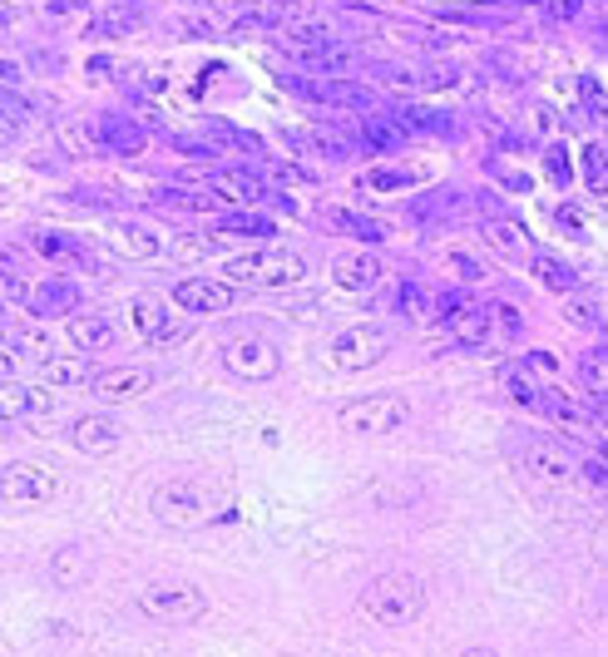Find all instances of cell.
Here are the masks:
<instances>
[{"mask_svg":"<svg viewBox=\"0 0 608 657\" xmlns=\"http://www.w3.org/2000/svg\"><path fill=\"white\" fill-rule=\"evenodd\" d=\"M154 371L149 366H110V371H94L90 376V390L94 400H104V406H120V400H139L154 390Z\"/></svg>","mask_w":608,"mask_h":657,"instance_id":"4fadbf2b","label":"cell"},{"mask_svg":"<svg viewBox=\"0 0 608 657\" xmlns=\"http://www.w3.org/2000/svg\"><path fill=\"white\" fill-rule=\"evenodd\" d=\"M130 317H134V331L144 341H154V347H169V341L183 337V321H173L169 297H159V292H139L130 302Z\"/></svg>","mask_w":608,"mask_h":657,"instance_id":"7c38bea8","label":"cell"},{"mask_svg":"<svg viewBox=\"0 0 608 657\" xmlns=\"http://www.w3.org/2000/svg\"><path fill=\"white\" fill-rule=\"evenodd\" d=\"M554 223H559V228H574V233H578V238H584V218H578V213H574V208H568V203H564V208H559V213H554Z\"/></svg>","mask_w":608,"mask_h":657,"instance_id":"836d02e7","label":"cell"},{"mask_svg":"<svg viewBox=\"0 0 608 657\" xmlns=\"http://www.w3.org/2000/svg\"><path fill=\"white\" fill-rule=\"evenodd\" d=\"M564 321L568 327H578V331H604V307H598L594 297H574V292H568Z\"/></svg>","mask_w":608,"mask_h":657,"instance_id":"4316f807","label":"cell"},{"mask_svg":"<svg viewBox=\"0 0 608 657\" xmlns=\"http://www.w3.org/2000/svg\"><path fill=\"white\" fill-rule=\"evenodd\" d=\"M515 460H519V469H525V475L549 479V485H568V479L578 475L574 455H568L564 445H554V440H544V435L519 440V445H515Z\"/></svg>","mask_w":608,"mask_h":657,"instance_id":"9c48e42d","label":"cell"},{"mask_svg":"<svg viewBox=\"0 0 608 657\" xmlns=\"http://www.w3.org/2000/svg\"><path fill=\"white\" fill-rule=\"evenodd\" d=\"M529 272L539 277V287H549V292H559V297H568V292H578V272L568 268L564 258H554V252H529Z\"/></svg>","mask_w":608,"mask_h":657,"instance_id":"d6986e66","label":"cell"},{"mask_svg":"<svg viewBox=\"0 0 608 657\" xmlns=\"http://www.w3.org/2000/svg\"><path fill=\"white\" fill-rule=\"evenodd\" d=\"M410 183H416V173H401V169H376V173H367V189H381V193L410 189Z\"/></svg>","mask_w":608,"mask_h":657,"instance_id":"1f68e13d","label":"cell"},{"mask_svg":"<svg viewBox=\"0 0 608 657\" xmlns=\"http://www.w3.org/2000/svg\"><path fill=\"white\" fill-rule=\"evenodd\" d=\"M218 233H243V238H272V223L268 218H248V213H238V218H223Z\"/></svg>","mask_w":608,"mask_h":657,"instance_id":"f1b7e54d","label":"cell"},{"mask_svg":"<svg viewBox=\"0 0 608 657\" xmlns=\"http://www.w3.org/2000/svg\"><path fill=\"white\" fill-rule=\"evenodd\" d=\"M584 475H588V485H594V489H604V460H588Z\"/></svg>","mask_w":608,"mask_h":657,"instance_id":"74e56055","label":"cell"},{"mask_svg":"<svg viewBox=\"0 0 608 657\" xmlns=\"http://www.w3.org/2000/svg\"><path fill=\"white\" fill-rule=\"evenodd\" d=\"M75 302H80V287H75V282H65V277H50L45 287L31 292V302H25V307H31L35 317H65V311H75Z\"/></svg>","mask_w":608,"mask_h":657,"instance_id":"ffe728a7","label":"cell"},{"mask_svg":"<svg viewBox=\"0 0 608 657\" xmlns=\"http://www.w3.org/2000/svg\"><path fill=\"white\" fill-rule=\"evenodd\" d=\"M391 351V337L386 327H371V321H357V327L337 331V337L327 341V366L331 371H371L381 366Z\"/></svg>","mask_w":608,"mask_h":657,"instance_id":"52a82bcc","label":"cell"},{"mask_svg":"<svg viewBox=\"0 0 608 657\" xmlns=\"http://www.w3.org/2000/svg\"><path fill=\"white\" fill-rule=\"evenodd\" d=\"M525 371H544V376H554V356H549V351H529Z\"/></svg>","mask_w":608,"mask_h":657,"instance_id":"e575fe53","label":"cell"},{"mask_svg":"<svg viewBox=\"0 0 608 657\" xmlns=\"http://www.w3.org/2000/svg\"><path fill=\"white\" fill-rule=\"evenodd\" d=\"M485 238H489V248H495L505 262H525L529 252H534V248H529V233L519 228L515 218H489L485 223Z\"/></svg>","mask_w":608,"mask_h":657,"instance_id":"44dd1931","label":"cell"},{"mask_svg":"<svg viewBox=\"0 0 608 657\" xmlns=\"http://www.w3.org/2000/svg\"><path fill=\"white\" fill-rule=\"evenodd\" d=\"M65 331H70L75 351H114L120 347V327H114L110 311H75Z\"/></svg>","mask_w":608,"mask_h":657,"instance_id":"2e32d148","label":"cell"},{"mask_svg":"<svg viewBox=\"0 0 608 657\" xmlns=\"http://www.w3.org/2000/svg\"><path fill=\"white\" fill-rule=\"evenodd\" d=\"M238 302V287L228 277H183L173 282V307H183L189 317H213V311H228Z\"/></svg>","mask_w":608,"mask_h":657,"instance_id":"8fae6325","label":"cell"},{"mask_svg":"<svg viewBox=\"0 0 608 657\" xmlns=\"http://www.w3.org/2000/svg\"><path fill=\"white\" fill-rule=\"evenodd\" d=\"M110 242L124 252V258H139V262L164 258V238L149 228V223H139V218H114L110 223Z\"/></svg>","mask_w":608,"mask_h":657,"instance_id":"ac0fdd59","label":"cell"},{"mask_svg":"<svg viewBox=\"0 0 608 657\" xmlns=\"http://www.w3.org/2000/svg\"><path fill=\"white\" fill-rule=\"evenodd\" d=\"M495 317H499V327H505V331H519V311L515 307H505V302H499Z\"/></svg>","mask_w":608,"mask_h":657,"instance_id":"d590c367","label":"cell"},{"mask_svg":"<svg viewBox=\"0 0 608 657\" xmlns=\"http://www.w3.org/2000/svg\"><path fill=\"white\" fill-rule=\"evenodd\" d=\"M578 386L594 400H604V390H608V351L604 347H588L584 356H578Z\"/></svg>","mask_w":608,"mask_h":657,"instance_id":"d4e9b609","label":"cell"},{"mask_svg":"<svg viewBox=\"0 0 608 657\" xmlns=\"http://www.w3.org/2000/svg\"><path fill=\"white\" fill-rule=\"evenodd\" d=\"M554 15H559V21H574V15H578V0H559Z\"/></svg>","mask_w":608,"mask_h":657,"instance_id":"f35d334b","label":"cell"},{"mask_svg":"<svg viewBox=\"0 0 608 657\" xmlns=\"http://www.w3.org/2000/svg\"><path fill=\"white\" fill-rule=\"evenodd\" d=\"M55 406V396L45 386H25V381H0V420H31L45 416Z\"/></svg>","mask_w":608,"mask_h":657,"instance_id":"e0dca14e","label":"cell"},{"mask_svg":"<svg viewBox=\"0 0 608 657\" xmlns=\"http://www.w3.org/2000/svg\"><path fill=\"white\" fill-rule=\"evenodd\" d=\"M406 420H410V400L401 396V390H376V396L347 400V406L337 410V426L347 430V435H361V440L396 435Z\"/></svg>","mask_w":608,"mask_h":657,"instance_id":"277c9868","label":"cell"},{"mask_svg":"<svg viewBox=\"0 0 608 657\" xmlns=\"http://www.w3.org/2000/svg\"><path fill=\"white\" fill-rule=\"evenodd\" d=\"M55 495H60L55 469L35 465V460H11V465L0 469V499L5 505H50Z\"/></svg>","mask_w":608,"mask_h":657,"instance_id":"ba28073f","label":"cell"},{"mask_svg":"<svg viewBox=\"0 0 608 657\" xmlns=\"http://www.w3.org/2000/svg\"><path fill=\"white\" fill-rule=\"evenodd\" d=\"M65 435H70V445L80 450V455H110V450H120L124 426L110 410H90V416H75Z\"/></svg>","mask_w":608,"mask_h":657,"instance_id":"5bb4252c","label":"cell"},{"mask_svg":"<svg viewBox=\"0 0 608 657\" xmlns=\"http://www.w3.org/2000/svg\"><path fill=\"white\" fill-rule=\"evenodd\" d=\"M549 179H554L559 189H568V183H574V163H568L564 144H549Z\"/></svg>","mask_w":608,"mask_h":657,"instance_id":"f546056e","label":"cell"},{"mask_svg":"<svg viewBox=\"0 0 608 657\" xmlns=\"http://www.w3.org/2000/svg\"><path fill=\"white\" fill-rule=\"evenodd\" d=\"M440 327H446L450 341H460V347H485L489 331H495V311L480 307V302H465V297H446L440 302Z\"/></svg>","mask_w":608,"mask_h":657,"instance_id":"30bf717a","label":"cell"},{"mask_svg":"<svg viewBox=\"0 0 608 657\" xmlns=\"http://www.w3.org/2000/svg\"><path fill=\"white\" fill-rule=\"evenodd\" d=\"M134 608L154 623H199L209 613V593L189 578H159V584H144L134 593Z\"/></svg>","mask_w":608,"mask_h":657,"instance_id":"5b68a950","label":"cell"},{"mask_svg":"<svg viewBox=\"0 0 608 657\" xmlns=\"http://www.w3.org/2000/svg\"><path fill=\"white\" fill-rule=\"evenodd\" d=\"M223 366H228V376L238 381H272L282 371V347L272 337H262V331H238V337L223 341Z\"/></svg>","mask_w":608,"mask_h":657,"instance_id":"8992f818","label":"cell"},{"mask_svg":"<svg viewBox=\"0 0 608 657\" xmlns=\"http://www.w3.org/2000/svg\"><path fill=\"white\" fill-rule=\"evenodd\" d=\"M218 277H228L233 287H302L307 282V258L292 248H252V252H238V258L223 262Z\"/></svg>","mask_w":608,"mask_h":657,"instance_id":"6da1fadb","label":"cell"},{"mask_svg":"<svg viewBox=\"0 0 608 657\" xmlns=\"http://www.w3.org/2000/svg\"><path fill=\"white\" fill-rule=\"evenodd\" d=\"M209 193H218L223 203H243V208H252V203H262V183L252 179V173H238V169H223L209 179Z\"/></svg>","mask_w":608,"mask_h":657,"instance_id":"7402d4cb","label":"cell"},{"mask_svg":"<svg viewBox=\"0 0 608 657\" xmlns=\"http://www.w3.org/2000/svg\"><path fill=\"white\" fill-rule=\"evenodd\" d=\"M100 139L110 144V149H120V154H139L144 149V129L134 120H120V114H104Z\"/></svg>","mask_w":608,"mask_h":657,"instance_id":"cb8c5ba5","label":"cell"},{"mask_svg":"<svg viewBox=\"0 0 608 657\" xmlns=\"http://www.w3.org/2000/svg\"><path fill=\"white\" fill-rule=\"evenodd\" d=\"M381 277H386V268H381L376 252H341V258H331V287L341 292H371L381 287Z\"/></svg>","mask_w":608,"mask_h":657,"instance_id":"9a60e30c","label":"cell"},{"mask_svg":"<svg viewBox=\"0 0 608 657\" xmlns=\"http://www.w3.org/2000/svg\"><path fill=\"white\" fill-rule=\"evenodd\" d=\"M361 613L381 627H406L426 613V584L416 574H376L361 588Z\"/></svg>","mask_w":608,"mask_h":657,"instance_id":"7a4b0ae2","label":"cell"},{"mask_svg":"<svg viewBox=\"0 0 608 657\" xmlns=\"http://www.w3.org/2000/svg\"><path fill=\"white\" fill-rule=\"evenodd\" d=\"M11 376H15V351L0 347V381H11Z\"/></svg>","mask_w":608,"mask_h":657,"instance_id":"8d00e7d4","label":"cell"},{"mask_svg":"<svg viewBox=\"0 0 608 657\" xmlns=\"http://www.w3.org/2000/svg\"><path fill=\"white\" fill-rule=\"evenodd\" d=\"M0 327H5V302H0Z\"/></svg>","mask_w":608,"mask_h":657,"instance_id":"ab89813d","label":"cell"},{"mask_svg":"<svg viewBox=\"0 0 608 657\" xmlns=\"http://www.w3.org/2000/svg\"><path fill=\"white\" fill-rule=\"evenodd\" d=\"M505 386H509V396H515V406L539 410V386H534V381H529V371H509V376H505Z\"/></svg>","mask_w":608,"mask_h":657,"instance_id":"83f0119b","label":"cell"},{"mask_svg":"<svg viewBox=\"0 0 608 657\" xmlns=\"http://www.w3.org/2000/svg\"><path fill=\"white\" fill-rule=\"evenodd\" d=\"M50 578L60 588L85 584V578H90V554H85V548H60V554L50 558Z\"/></svg>","mask_w":608,"mask_h":657,"instance_id":"484cf974","label":"cell"},{"mask_svg":"<svg viewBox=\"0 0 608 657\" xmlns=\"http://www.w3.org/2000/svg\"><path fill=\"white\" fill-rule=\"evenodd\" d=\"M41 376H45V386H90L94 371L85 356H45Z\"/></svg>","mask_w":608,"mask_h":657,"instance_id":"603a6c76","label":"cell"},{"mask_svg":"<svg viewBox=\"0 0 608 657\" xmlns=\"http://www.w3.org/2000/svg\"><path fill=\"white\" fill-rule=\"evenodd\" d=\"M149 509H154V519H159L164 529H203V524L218 519V495L193 475H173V479H164V485L154 489Z\"/></svg>","mask_w":608,"mask_h":657,"instance_id":"3957f363","label":"cell"},{"mask_svg":"<svg viewBox=\"0 0 608 657\" xmlns=\"http://www.w3.org/2000/svg\"><path fill=\"white\" fill-rule=\"evenodd\" d=\"M60 144H65V149H75V154H90V139H85L80 124H65V129H60Z\"/></svg>","mask_w":608,"mask_h":657,"instance_id":"d6a6232c","label":"cell"},{"mask_svg":"<svg viewBox=\"0 0 608 657\" xmlns=\"http://www.w3.org/2000/svg\"><path fill=\"white\" fill-rule=\"evenodd\" d=\"M584 173H588V193H604V144H588L584 149Z\"/></svg>","mask_w":608,"mask_h":657,"instance_id":"4dcf8cb0","label":"cell"}]
</instances>
